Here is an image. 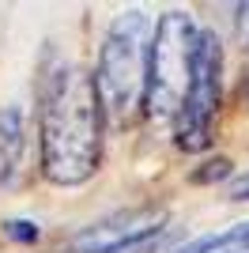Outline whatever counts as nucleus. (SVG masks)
<instances>
[{
  "label": "nucleus",
  "instance_id": "10",
  "mask_svg": "<svg viewBox=\"0 0 249 253\" xmlns=\"http://www.w3.org/2000/svg\"><path fill=\"white\" fill-rule=\"evenodd\" d=\"M8 231L15 234V238H34V234H38L31 223H8Z\"/></svg>",
  "mask_w": 249,
  "mask_h": 253
},
{
  "label": "nucleus",
  "instance_id": "1",
  "mask_svg": "<svg viewBox=\"0 0 249 253\" xmlns=\"http://www.w3.org/2000/svg\"><path fill=\"white\" fill-rule=\"evenodd\" d=\"M102 102L98 87L83 68L61 64L42 84L38 136L42 170L57 185H83L102 159Z\"/></svg>",
  "mask_w": 249,
  "mask_h": 253
},
{
  "label": "nucleus",
  "instance_id": "5",
  "mask_svg": "<svg viewBox=\"0 0 249 253\" xmlns=\"http://www.w3.org/2000/svg\"><path fill=\"white\" fill-rule=\"evenodd\" d=\"M166 223L163 208H136L94 223L72 242L76 253H151Z\"/></svg>",
  "mask_w": 249,
  "mask_h": 253
},
{
  "label": "nucleus",
  "instance_id": "4",
  "mask_svg": "<svg viewBox=\"0 0 249 253\" xmlns=\"http://www.w3.org/2000/svg\"><path fill=\"white\" fill-rule=\"evenodd\" d=\"M219 72H223V53H219L215 34H200L193 84H189L185 106H181V114H177V144L185 151L208 148L211 117H215V110H219Z\"/></svg>",
  "mask_w": 249,
  "mask_h": 253
},
{
  "label": "nucleus",
  "instance_id": "9",
  "mask_svg": "<svg viewBox=\"0 0 249 253\" xmlns=\"http://www.w3.org/2000/svg\"><path fill=\"white\" fill-rule=\"evenodd\" d=\"M238 34H242V45L249 49V4L238 8Z\"/></svg>",
  "mask_w": 249,
  "mask_h": 253
},
{
  "label": "nucleus",
  "instance_id": "6",
  "mask_svg": "<svg viewBox=\"0 0 249 253\" xmlns=\"http://www.w3.org/2000/svg\"><path fill=\"white\" fill-rule=\"evenodd\" d=\"M23 148H27V125H23V110H4L0 114V185H8L19 170Z\"/></svg>",
  "mask_w": 249,
  "mask_h": 253
},
{
  "label": "nucleus",
  "instance_id": "8",
  "mask_svg": "<svg viewBox=\"0 0 249 253\" xmlns=\"http://www.w3.org/2000/svg\"><path fill=\"white\" fill-rule=\"evenodd\" d=\"M230 201H249V174L246 178H238V181H230Z\"/></svg>",
  "mask_w": 249,
  "mask_h": 253
},
{
  "label": "nucleus",
  "instance_id": "3",
  "mask_svg": "<svg viewBox=\"0 0 249 253\" xmlns=\"http://www.w3.org/2000/svg\"><path fill=\"white\" fill-rule=\"evenodd\" d=\"M200 27L189 11H166L155 23L151 64H147V114L155 121H177L185 106L200 49Z\"/></svg>",
  "mask_w": 249,
  "mask_h": 253
},
{
  "label": "nucleus",
  "instance_id": "7",
  "mask_svg": "<svg viewBox=\"0 0 249 253\" xmlns=\"http://www.w3.org/2000/svg\"><path fill=\"white\" fill-rule=\"evenodd\" d=\"M177 253H249V223H238V227H230L223 234L197 238V242H189Z\"/></svg>",
  "mask_w": 249,
  "mask_h": 253
},
{
  "label": "nucleus",
  "instance_id": "2",
  "mask_svg": "<svg viewBox=\"0 0 249 253\" xmlns=\"http://www.w3.org/2000/svg\"><path fill=\"white\" fill-rule=\"evenodd\" d=\"M151 42H155V23L144 11H124L114 27L106 31V42L98 49V102L106 117L124 125L132 121L136 106L147 98V64H151Z\"/></svg>",
  "mask_w": 249,
  "mask_h": 253
}]
</instances>
